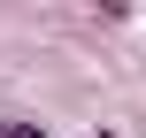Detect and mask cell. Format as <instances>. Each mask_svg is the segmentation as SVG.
Segmentation results:
<instances>
[{
    "mask_svg": "<svg viewBox=\"0 0 146 138\" xmlns=\"http://www.w3.org/2000/svg\"><path fill=\"white\" fill-rule=\"evenodd\" d=\"M15 138H31V131H15Z\"/></svg>",
    "mask_w": 146,
    "mask_h": 138,
    "instance_id": "cell-1",
    "label": "cell"
}]
</instances>
